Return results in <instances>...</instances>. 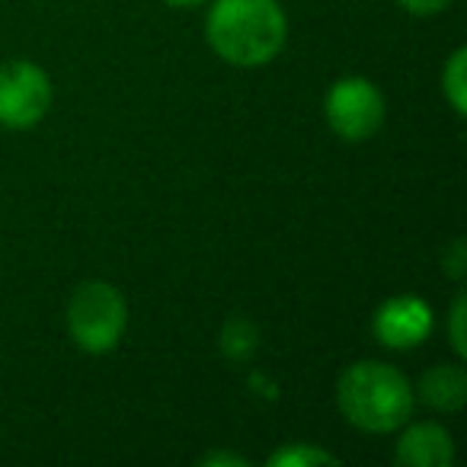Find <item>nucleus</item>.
I'll list each match as a JSON object with an SVG mask.
<instances>
[{"mask_svg": "<svg viewBox=\"0 0 467 467\" xmlns=\"http://www.w3.org/2000/svg\"><path fill=\"white\" fill-rule=\"evenodd\" d=\"M205 29L218 58L237 67L269 65L285 46L279 0H214Z\"/></svg>", "mask_w": 467, "mask_h": 467, "instance_id": "f257e3e1", "label": "nucleus"}, {"mask_svg": "<svg viewBox=\"0 0 467 467\" xmlns=\"http://www.w3.org/2000/svg\"><path fill=\"white\" fill-rule=\"evenodd\" d=\"M337 403L356 429L394 432L413 413V388L390 365L356 362L339 375Z\"/></svg>", "mask_w": 467, "mask_h": 467, "instance_id": "f03ea898", "label": "nucleus"}, {"mask_svg": "<svg viewBox=\"0 0 467 467\" xmlns=\"http://www.w3.org/2000/svg\"><path fill=\"white\" fill-rule=\"evenodd\" d=\"M129 324V305L109 282H84L67 301V330L84 352H109Z\"/></svg>", "mask_w": 467, "mask_h": 467, "instance_id": "7ed1b4c3", "label": "nucleus"}, {"mask_svg": "<svg viewBox=\"0 0 467 467\" xmlns=\"http://www.w3.org/2000/svg\"><path fill=\"white\" fill-rule=\"evenodd\" d=\"M52 106V80L33 61H7L0 67V125L33 129Z\"/></svg>", "mask_w": 467, "mask_h": 467, "instance_id": "20e7f679", "label": "nucleus"}, {"mask_svg": "<svg viewBox=\"0 0 467 467\" xmlns=\"http://www.w3.org/2000/svg\"><path fill=\"white\" fill-rule=\"evenodd\" d=\"M327 122L346 141H365L384 122V97L371 80L343 78L327 93Z\"/></svg>", "mask_w": 467, "mask_h": 467, "instance_id": "39448f33", "label": "nucleus"}, {"mask_svg": "<svg viewBox=\"0 0 467 467\" xmlns=\"http://www.w3.org/2000/svg\"><path fill=\"white\" fill-rule=\"evenodd\" d=\"M432 333V311L416 295H397L375 311V337L388 349H413Z\"/></svg>", "mask_w": 467, "mask_h": 467, "instance_id": "423d86ee", "label": "nucleus"}, {"mask_svg": "<svg viewBox=\"0 0 467 467\" xmlns=\"http://www.w3.org/2000/svg\"><path fill=\"white\" fill-rule=\"evenodd\" d=\"M394 458L400 467H448L454 461V441L439 422H416L397 441Z\"/></svg>", "mask_w": 467, "mask_h": 467, "instance_id": "0eeeda50", "label": "nucleus"}, {"mask_svg": "<svg viewBox=\"0 0 467 467\" xmlns=\"http://www.w3.org/2000/svg\"><path fill=\"white\" fill-rule=\"evenodd\" d=\"M422 400L432 410H461L467 403V375L461 365H435L420 381Z\"/></svg>", "mask_w": 467, "mask_h": 467, "instance_id": "6e6552de", "label": "nucleus"}, {"mask_svg": "<svg viewBox=\"0 0 467 467\" xmlns=\"http://www.w3.org/2000/svg\"><path fill=\"white\" fill-rule=\"evenodd\" d=\"M441 90H445L448 103L458 116H464L467 106V48H454L448 58L445 71H441Z\"/></svg>", "mask_w": 467, "mask_h": 467, "instance_id": "1a4fd4ad", "label": "nucleus"}, {"mask_svg": "<svg viewBox=\"0 0 467 467\" xmlns=\"http://www.w3.org/2000/svg\"><path fill=\"white\" fill-rule=\"evenodd\" d=\"M273 467H317V464H337L330 451L317 445H307V441H295V445H285L269 458Z\"/></svg>", "mask_w": 467, "mask_h": 467, "instance_id": "9d476101", "label": "nucleus"}, {"mask_svg": "<svg viewBox=\"0 0 467 467\" xmlns=\"http://www.w3.org/2000/svg\"><path fill=\"white\" fill-rule=\"evenodd\" d=\"M221 343H224V352L231 358H247L250 352L256 349V330L247 320H231L224 337H221Z\"/></svg>", "mask_w": 467, "mask_h": 467, "instance_id": "9b49d317", "label": "nucleus"}, {"mask_svg": "<svg viewBox=\"0 0 467 467\" xmlns=\"http://www.w3.org/2000/svg\"><path fill=\"white\" fill-rule=\"evenodd\" d=\"M451 346L458 356H467V343H464V295H458L451 305Z\"/></svg>", "mask_w": 467, "mask_h": 467, "instance_id": "f8f14e48", "label": "nucleus"}, {"mask_svg": "<svg viewBox=\"0 0 467 467\" xmlns=\"http://www.w3.org/2000/svg\"><path fill=\"white\" fill-rule=\"evenodd\" d=\"M403 10H410V14L416 16H432V14H441V10L451 4V0H397Z\"/></svg>", "mask_w": 467, "mask_h": 467, "instance_id": "ddd939ff", "label": "nucleus"}, {"mask_svg": "<svg viewBox=\"0 0 467 467\" xmlns=\"http://www.w3.org/2000/svg\"><path fill=\"white\" fill-rule=\"evenodd\" d=\"M448 273H451V279H461L464 275V244L454 241L451 247V263H448Z\"/></svg>", "mask_w": 467, "mask_h": 467, "instance_id": "4468645a", "label": "nucleus"}, {"mask_svg": "<svg viewBox=\"0 0 467 467\" xmlns=\"http://www.w3.org/2000/svg\"><path fill=\"white\" fill-rule=\"evenodd\" d=\"M202 464H231V467H247V458H241V454H205L202 458Z\"/></svg>", "mask_w": 467, "mask_h": 467, "instance_id": "2eb2a0df", "label": "nucleus"}, {"mask_svg": "<svg viewBox=\"0 0 467 467\" xmlns=\"http://www.w3.org/2000/svg\"><path fill=\"white\" fill-rule=\"evenodd\" d=\"M173 7H192V4H202V0H167Z\"/></svg>", "mask_w": 467, "mask_h": 467, "instance_id": "dca6fc26", "label": "nucleus"}]
</instances>
